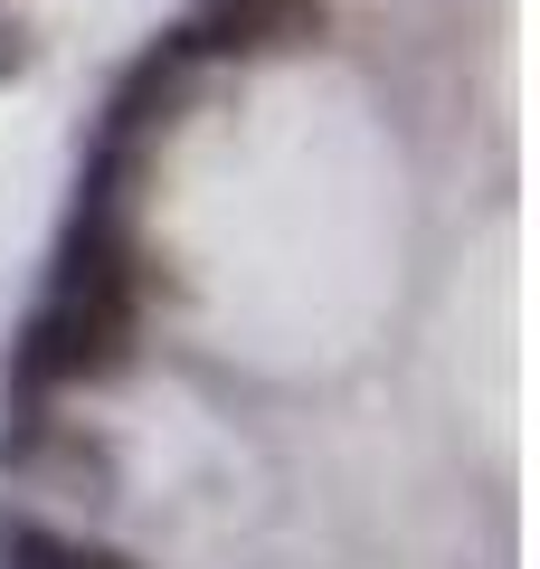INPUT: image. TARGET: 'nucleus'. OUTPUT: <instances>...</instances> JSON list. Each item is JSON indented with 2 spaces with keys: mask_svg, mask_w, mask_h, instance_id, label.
<instances>
[{
  "mask_svg": "<svg viewBox=\"0 0 540 569\" xmlns=\"http://www.w3.org/2000/svg\"><path fill=\"white\" fill-rule=\"evenodd\" d=\"M142 342H152V313L133 295H67L39 284V305L20 313L10 351H0V399H39V408H77L96 389L133 380Z\"/></svg>",
  "mask_w": 540,
  "mask_h": 569,
  "instance_id": "nucleus-1",
  "label": "nucleus"
},
{
  "mask_svg": "<svg viewBox=\"0 0 540 569\" xmlns=\"http://www.w3.org/2000/svg\"><path fill=\"white\" fill-rule=\"evenodd\" d=\"M161 39L200 67V77L276 67V58H303V48L332 39V0H190Z\"/></svg>",
  "mask_w": 540,
  "mask_h": 569,
  "instance_id": "nucleus-2",
  "label": "nucleus"
},
{
  "mask_svg": "<svg viewBox=\"0 0 540 569\" xmlns=\"http://www.w3.org/2000/svg\"><path fill=\"white\" fill-rule=\"evenodd\" d=\"M0 475L29 493H86V503H114L123 493V456L104 427L67 418L39 399H0Z\"/></svg>",
  "mask_w": 540,
  "mask_h": 569,
  "instance_id": "nucleus-3",
  "label": "nucleus"
},
{
  "mask_svg": "<svg viewBox=\"0 0 540 569\" xmlns=\"http://www.w3.org/2000/svg\"><path fill=\"white\" fill-rule=\"evenodd\" d=\"M200 67L180 58L171 39H142V58L123 67L114 86H104V114H96V162H123V171H152L161 162V142L180 133V123L200 114Z\"/></svg>",
  "mask_w": 540,
  "mask_h": 569,
  "instance_id": "nucleus-4",
  "label": "nucleus"
},
{
  "mask_svg": "<svg viewBox=\"0 0 540 569\" xmlns=\"http://www.w3.org/2000/svg\"><path fill=\"white\" fill-rule=\"evenodd\" d=\"M0 569H142V550H123L96 522H58L39 503H0Z\"/></svg>",
  "mask_w": 540,
  "mask_h": 569,
  "instance_id": "nucleus-5",
  "label": "nucleus"
}]
</instances>
